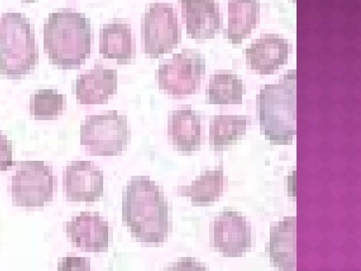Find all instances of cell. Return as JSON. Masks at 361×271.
<instances>
[{"instance_id":"1","label":"cell","mask_w":361,"mask_h":271,"mask_svg":"<svg viewBox=\"0 0 361 271\" xmlns=\"http://www.w3.org/2000/svg\"><path fill=\"white\" fill-rule=\"evenodd\" d=\"M122 223L143 243L159 244L169 234V205L149 176H133L122 194Z\"/></svg>"},{"instance_id":"2","label":"cell","mask_w":361,"mask_h":271,"mask_svg":"<svg viewBox=\"0 0 361 271\" xmlns=\"http://www.w3.org/2000/svg\"><path fill=\"white\" fill-rule=\"evenodd\" d=\"M261 134L273 145H290L297 135V71L265 84L257 95Z\"/></svg>"},{"instance_id":"3","label":"cell","mask_w":361,"mask_h":271,"mask_svg":"<svg viewBox=\"0 0 361 271\" xmlns=\"http://www.w3.org/2000/svg\"><path fill=\"white\" fill-rule=\"evenodd\" d=\"M130 140L127 116L116 110L89 115L81 126V144L91 156H118Z\"/></svg>"},{"instance_id":"4","label":"cell","mask_w":361,"mask_h":271,"mask_svg":"<svg viewBox=\"0 0 361 271\" xmlns=\"http://www.w3.org/2000/svg\"><path fill=\"white\" fill-rule=\"evenodd\" d=\"M205 74V59L195 50L184 49L166 60L156 72L159 88L174 98L195 94Z\"/></svg>"},{"instance_id":"5","label":"cell","mask_w":361,"mask_h":271,"mask_svg":"<svg viewBox=\"0 0 361 271\" xmlns=\"http://www.w3.org/2000/svg\"><path fill=\"white\" fill-rule=\"evenodd\" d=\"M178 13L171 3H152L142 18L143 52L150 58L170 54L180 43Z\"/></svg>"},{"instance_id":"6","label":"cell","mask_w":361,"mask_h":271,"mask_svg":"<svg viewBox=\"0 0 361 271\" xmlns=\"http://www.w3.org/2000/svg\"><path fill=\"white\" fill-rule=\"evenodd\" d=\"M11 193L14 205L23 208H43L53 201V168L43 161L20 163L12 177Z\"/></svg>"},{"instance_id":"7","label":"cell","mask_w":361,"mask_h":271,"mask_svg":"<svg viewBox=\"0 0 361 271\" xmlns=\"http://www.w3.org/2000/svg\"><path fill=\"white\" fill-rule=\"evenodd\" d=\"M89 22L77 32H55L45 26V52L52 65L63 70L78 69L90 54Z\"/></svg>"},{"instance_id":"8","label":"cell","mask_w":361,"mask_h":271,"mask_svg":"<svg viewBox=\"0 0 361 271\" xmlns=\"http://www.w3.org/2000/svg\"><path fill=\"white\" fill-rule=\"evenodd\" d=\"M210 246L224 257H240L251 249V225L237 212H222L210 224Z\"/></svg>"},{"instance_id":"9","label":"cell","mask_w":361,"mask_h":271,"mask_svg":"<svg viewBox=\"0 0 361 271\" xmlns=\"http://www.w3.org/2000/svg\"><path fill=\"white\" fill-rule=\"evenodd\" d=\"M38 64L32 32L0 31V75L19 78L30 74Z\"/></svg>"},{"instance_id":"10","label":"cell","mask_w":361,"mask_h":271,"mask_svg":"<svg viewBox=\"0 0 361 271\" xmlns=\"http://www.w3.org/2000/svg\"><path fill=\"white\" fill-rule=\"evenodd\" d=\"M63 188L67 202H96L103 196V172L90 161L72 162L64 171Z\"/></svg>"},{"instance_id":"11","label":"cell","mask_w":361,"mask_h":271,"mask_svg":"<svg viewBox=\"0 0 361 271\" xmlns=\"http://www.w3.org/2000/svg\"><path fill=\"white\" fill-rule=\"evenodd\" d=\"M72 244L84 252H106L109 245L108 223L97 213L82 212L66 223Z\"/></svg>"},{"instance_id":"12","label":"cell","mask_w":361,"mask_h":271,"mask_svg":"<svg viewBox=\"0 0 361 271\" xmlns=\"http://www.w3.org/2000/svg\"><path fill=\"white\" fill-rule=\"evenodd\" d=\"M188 38L197 41L213 39L221 32L223 18L216 0H180Z\"/></svg>"},{"instance_id":"13","label":"cell","mask_w":361,"mask_h":271,"mask_svg":"<svg viewBox=\"0 0 361 271\" xmlns=\"http://www.w3.org/2000/svg\"><path fill=\"white\" fill-rule=\"evenodd\" d=\"M246 63L259 75H273L288 63L290 45L279 34H263L245 51Z\"/></svg>"},{"instance_id":"14","label":"cell","mask_w":361,"mask_h":271,"mask_svg":"<svg viewBox=\"0 0 361 271\" xmlns=\"http://www.w3.org/2000/svg\"><path fill=\"white\" fill-rule=\"evenodd\" d=\"M117 93L116 70L104 69L95 64L94 69L80 75L76 83L77 99L81 104L107 103L110 95Z\"/></svg>"},{"instance_id":"15","label":"cell","mask_w":361,"mask_h":271,"mask_svg":"<svg viewBox=\"0 0 361 271\" xmlns=\"http://www.w3.org/2000/svg\"><path fill=\"white\" fill-rule=\"evenodd\" d=\"M168 137L180 154L197 151L201 144L200 116L190 106L172 111L168 119Z\"/></svg>"},{"instance_id":"16","label":"cell","mask_w":361,"mask_h":271,"mask_svg":"<svg viewBox=\"0 0 361 271\" xmlns=\"http://www.w3.org/2000/svg\"><path fill=\"white\" fill-rule=\"evenodd\" d=\"M297 218L286 217L270 229V240L266 244L275 267L280 270L297 269Z\"/></svg>"},{"instance_id":"17","label":"cell","mask_w":361,"mask_h":271,"mask_svg":"<svg viewBox=\"0 0 361 271\" xmlns=\"http://www.w3.org/2000/svg\"><path fill=\"white\" fill-rule=\"evenodd\" d=\"M260 18L259 0H228V27L223 37L233 45L250 36Z\"/></svg>"},{"instance_id":"18","label":"cell","mask_w":361,"mask_h":271,"mask_svg":"<svg viewBox=\"0 0 361 271\" xmlns=\"http://www.w3.org/2000/svg\"><path fill=\"white\" fill-rule=\"evenodd\" d=\"M226 178L223 169L202 171L200 177L190 186H179L177 194L180 197L190 198L193 206L205 207L210 203L219 201L223 194Z\"/></svg>"},{"instance_id":"19","label":"cell","mask_w":361,"mask_h":271,"mask_svg":"<svg viewBox=\"0 0 361 271\" xmlns=\"http://www.w3.org/2000/svg\"><path fill=\"white\" fill-rule=\"evenodd\" d=\"M250 116L215 115L210 120V145L213 151H223L244 136Z\"/></svg>"},{"instance_id":"20","label":"cell","mask_w":361,"mask_h":271,"mask_svg":"<svg viewBox=\"0 0 361 271\" xmlns=\"http://www.w3.org/2000/svg\"><path fill=\"white\" fill-rule=\"evenodd\" d=\"M244 90L240 77L231 73H217L210 77L205 90L208 104H241Z\"/></svg>"},{"instance_id":"21","label":"cell","mask_w":361,"mask_h":271,"mask_svg":"<svg viewBox=\"0 0 361 271\" xmlns=\"http://www.w3.org/2000/svg\"><path fill=\"white\" fill-rule=\"evenodd\" d=\"M130 25H120L119 32H110L104 25L100 31L99 52L106 59H115L119 65L129 64L133 56Z\"/></svg>"},{"instance_id":"22","label":"cell","mask_w":361,"mask_h":271,"mask_svg":"<svg viewBox=\"0 0 361 271\" xmlns=\"http://www.w3.org/2000/svg\"><path fill=\"white\" fill-rule=\"evenodd\" d=\"M67 106L64 94L54 89H40L30 99V114L36 120H50L63 114Z\"/></svg>"},{"instance_id":"23","label":"cell","mask_w":361,"mask_h":271,"mask_svg":"<svg viewBox=\"0 0 361 271\" xmlns=\"http://www.w3.org/2000/svg\"><path fill=\"white\" fill-rule=\"evenodd\" d=\"M12 165V142L0 131V171H7Z\"/></svg>"},{"instance_id":"24","label":"cell","mask_w":361,"mask_h":271,"mask_svg":"<svg viewBox=\"0 0 361 271\" xmlns=\"http://www.w3.org/2000/svg\"><path fill=\"white\" fill-rule=\"evenodd\" d=\"M59 270H90L88 258L66 257L59 266Z\"/></svg>"}]
</instances>
